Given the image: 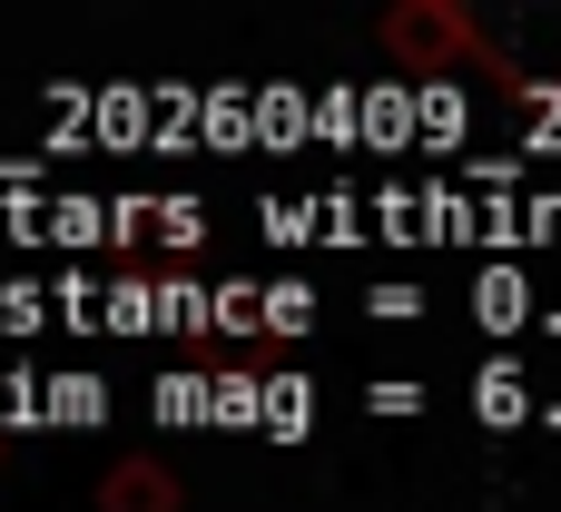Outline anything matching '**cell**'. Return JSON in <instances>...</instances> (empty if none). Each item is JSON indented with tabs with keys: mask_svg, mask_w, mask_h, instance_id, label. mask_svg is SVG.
I'll return each instance as SVG.
<instances>
[{
	"mask_svg": "<svg viewBox=\"0 0 561 512\" xmlns=\"http://www.w3.org/2000/svg\"><path fill=\"white\" fill-rule=\"evenodd\" d=\"M483 414H493V424H503V414H523V385H513V375H493V385H483Z\"/></svg>",
	"mask_w": 561,
	"mask_h": 512,
	"instance_id": "obj_1",
	"label": "cell"
}]
</instances>
